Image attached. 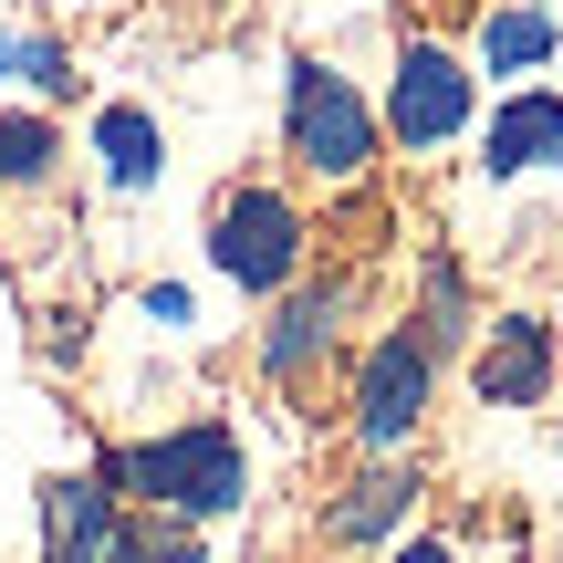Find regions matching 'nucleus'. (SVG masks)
<instances>
[{"mask_svg": "<svg viewBox=\"0 0 563 563\" xmlns=\"http://www.w3.org/2000/svg\"><path fill=\"white\" fill-rule=\"evenodd\" d=\"M104 481L136 490V501L167 511V522H230V511L251 501L241 428H220V418H188V428H167V439L115 449V460H104Z\"/></svg>", "mask_w": 563, "mask_h": 563, "instance_id": "nucleus-1", "label": "nucleus"}, {"mask_svg": "<svg viewBox=\"0 0 563 563\" xmlns=\"http://www.w3.org/2000/svg\"><path fill=\"white\" fill-rule=\"evenodd\" d=\"M481 407H543L553 397V323L543 313H501L481 334Z\"/></svg>", "mask_w": 563, "mask_h": 563, "instance_id": "nucleus-6", "label": "nucleus"}, {"mask_svg": "<svg viewBox=\"0 0 563 563\" xmlns=\"http://www.w3.org/2000/svg\"><path fill=\"white\" fill-rule=\"evenodd\" d=\"M0 74H21L32 95H74V63H63V42H42V32H0Z\"/></svg>", "mask_w": 563, "mask_h": 563, "instance_id": "nucleus-16", "label": "nucleus"}, {"mask_svg": "<svg viewBox=\"0 0 563 563\" xmlns=\"http://www.w3.org/2000/svg\"><path fill=\"white\" fill-rule=\"evenodd\" d=\"M282 125H292V157L313 167V178H365V157H376V104H365L334 63H292Z\"/></svg>", "mask_w": 563, "mask_h": 563, "instance_id": "nucleus-2", "label": "nucleus"}, {"mask_svg": "<svg viewBox=\"0 0 563 563\" xmlns=\"http://www.w3.org/2000/svg\"><path fill=\"white\" fill-rule=\"evenodd\" d=\"M386 125H397V146H449L470 125V63L449 42H407L397 84H386Z\"/></svg>", "mask_w": 563, "mask_h": 563, "instance_id": "nucleus-5", "label": "nucleus"}, {"mask_svg": "<svg viewBox=\"0 0 563 563\" xmlns=\"http://www.w3.org/2000/svg\"><path fill=\"white\" fill-rule=\"evenodd\" d=\"M460 334H470V292H460V262H428V323H418L428 365H439V355H449Z\"/></svg>", "mask_w": 563, "mask_h": 563, "instance_id": "nucleus-15", "label": "nucleus"}, {"mask_svg": "<svg viewBox=\"0 0 563 563\" xmlns=\"http://www.w3.org/2000/svg\"><path fill=\"white\" fill-rule=\"evenodd\" d=\"M397 563H449V543H407V553H397Z\"/></svg>", "mask_w": 563, "mask_h": 563, "instance_id": "nucleus-17", "label": "nucleus"}, {"mask_svg": "<svg viewBox=\"0 0 563 563\" xmlns=\"http://www.w3.org/2000/svg\"><path fill=\"white\" fill-rule=\"evenodd\" d=\"M532 63H553V11L543 0H501L481 21V74H532Z\"/></svg>", "mask_w": 563, "mask_h": 563, "instance_id": "nucleus-12", "label": "nucleus"}, {"mask_svg": "<svg viewBox=\"0 0 563 563\" xmlns=\"http://www.w3.org/2000/svg\"><path fill=\"white\" fill-rule=\"evenodd\" d=\"M407 501H418V481H407V470H365V481L323 511V543H386V532L407 522Z\"/></svg>", "mask_w": 563, "mask_h": 563, "instance_id": "nucleus-10", "label": "nucleus"}, {"mask_svg": "<svg viewBox=\"0 0 563 563\" xmlns=\"http://www.w3.org/2000/svg\"><path fill=\"white\" fill-rule=\"evenodd\" d=\"M209 262L241 282V292H282L302 272V209L282 188H230L209 209Z\"/></svg>", "mask_w": 563, "mask_h": 563, "instance_id": "nucleus-3", "label": "nucleus"}, {"mask_svg": "<svg viewBox=\"0 0 563 563\" xmlns=\"http://www.w3.org/2000/svg\"><path fill=\"white\" fill-rule=\"evenodd\" d=\"M428 344L418 334H386L376 355H365V376H355V439L376 449V460H397L407 439H418V418H428Z\"/></svg>", "mask_w": 563, "mask_h": 563, "instance_id": "nucleus-4", "label": "nucleus"}, {"mask_svg": "<svg viewBox=\"0 0 563 563\" xmlns=\"http://www.w3.org/2000/svg\"><path fill=\"white\" fill-rule=\"evenodd\" d=\"M563 157V95H511V104H490V136H481V167L490 178H522V167H553Z\"/></svg>", "mask_w": 563, "mask_h": 563, "instance_id": "nucleus-8", "label": "nucleus"}, {"mask_svg": "<svg viewBox=\"0 0 563 563\" xmlns=\"http://www.w3.org/2000/svg\"><path fill=\"white\" fill-rule=\"evenodd\" d=\"M115 481L104 470H74V481L42 490V563H104L115 553Z\"/></svg>", "mask_w": 563, "mask_h": 563, "instance_id": "nucleus-7", "label": "nucleus"}, {"mask_svg": "<svg viewBox=\"0 0 563 563\" xmlns=\"http://www.w3.org/2000/svg\"><path fill=\"white\" fill-rule=\"evenodd\" d=\"M334 323H344V292H334V282H323V292H292L272 313V334H262V376L272 386H302L323 355H334Z\"/></svg>", "mask_w": 563, "mask_h": 563, "instance_id": "nucleus-9", "label": "nucleus"}, {"mask_svg": "<svg viewBox=\"0 0 563 563\" xmlns=\"http://www.w3.org/2000/svg\"><path fill=\"white\" fill-rule=\"evenodd\" d=\"M53 157H63L53 115H0V188H42Z\"/></svg>", "mask_w": 563, "mask_h": 563, "instance_id": "nucleus-13", "label": "nucleus"}, {"mask_svg": "<svg viewBox=\"0 0 563 563\" xmlns=\"http://www.w3.org/2000/svg\"><path fill=\"white\" fill-rule=\"evenodd\" d=\"M95 146H104V178H115V188H157V167H167V136H157L146 104H104Z\"/></svg>", "mask_w": 563, "mask_h": 563, "instance_id": "nucleus-11", "label": "nucleus"}, {"mask_svg": "<svg viewBox=\"0 0 563 563\" xmlns=\"http://www.w3.org/2000/svg\"><path fill=\"white\" fill-rule=\"evenodd\" d=\"M104 563H209V553H199V522L146 511V522H115V553H104Z\"/></svg>", "mask_w": 563, "mask_h": 563, "instance_id": "nucleus-14", "label": "nucleus"}]
</instances>
